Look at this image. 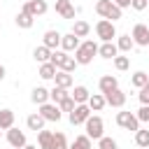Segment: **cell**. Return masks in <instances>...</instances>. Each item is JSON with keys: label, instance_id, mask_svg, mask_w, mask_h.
<instances>
[{"label": "cell", "instance_id": "obj_36", "mask_svg": "<svg viewBox=\"0 0 149 149\" xmlns=\"http://www.w3.org/2000/svg\"><path fill=\"white\" fill-rule=\"evenodd\" d=\"M98 149H119V144L112 137H100L98 140Z\"/></svg>", "mask_w": 149, "mask_h": 149}, {"label": "cell", "instance_id": "obj_32", "mask_svg": "<svg viewBox=\"0 0 149 149\" xmlns=\"http://www.w3.org/2000/svg\"><path fill=\"white\" fill-rule=\"evenodd\" d=\"M72 144H74L77 149H93V140H91V137H88L86 133H84V135H77Z\"/></svg>", "mask_w": 149, "mask_h": 149}, {"label": "cell", "instance_id": "obj_20", "mask_svg": "<svg viewBox=\"0 0 149 149\" xmlns=\"http://www.w3.org/2000/svg\"><path fill=\"white\" fill-rule=\"evenodd\" d=\"M65 98H70V93H68V88H61V86H54L51 91H49V100L54 102V105H61Z\"/></svg>", "mask_w": 149, "mask_h": 149}, {"label": "cell", "instance_id": "obj_35", "mask_svg": "<svg viewBox=\"0 0 149 149\" xmlns=\"http://www.w3.org/2000/svg\"><path fill=\"white\" fill-rule=\"evenodd\" d=\"M65 56H68V54H65L63 49H61V51L56 49V51L51 54V61H49V63H54V65H56V70H58V68L63 65V61H65Z\"/></svg>", "mask_w": 149, "mask_h": 149}, {"label": "cell", "instance_id": "obj_18", "mask_svg": "<svg viewBox=\"0 0 149 149\" xmlns=\"http://www.w3.org/2000/svg\"><path fill=\"white\" fill-rule=\"evenodd\" d=\"M51 54H54V51H51V49H47L44 44H40V47H35V49H33V58H35L40 65H42V63H49V61H51Z\"/></svg>", "mask_w": 149, "mask_h": 149}, {"label": "cell", "instance_id": "obj_27", "mask_svg": "<svg viewBox=\"0 0 149 149\" xmlns=\"http://www.w3.org/2000/svg\"><path fill=\"white\" fill-rule=\"evenodd\" d=\"M70 33H74L77 37H86L88 33H91V26L86 23V21H81V19H77L74 23H72V30Z\"/></svg>", "mask_w": 149, "mask_h": 149}, {"label": "cell", "instance_id": "obj_45", "mask_svg": "<svg viewBox=\"0 0 149 149\" xmlns=\"http://www.w3.org/2000/svg\"><path fill=\"white\" fill-rule=\"evenodd\" d=\"M70 149H77V147H74V144H70Z\"/></svg>", "mask_w": 149, "mask_h": 149}, {"label": "cell", "instance_id": "obj_44", "mask_svg": "<svg viewBox=\"0 0 149 149\" xmlns=\"http://www.w3.org/2000/svg\"><path fill=\"white\" fill-rule=\"evenodd\" d=\"M23 149H37V147H35V144H26Z\"/></svg>", "mask_w": 149, "mask_h": 149}, {"label": "cell", "instance_id": "obj_34", "mask_svg": "<svg viewBox=\"0 0 149 149\" xmlns=\"http://www.w3.org/2000/svg\"><path fill=\"white\" fill-rule=\"evenodd\" d=\"M58 70H63V72H74L77 70V61H74V56H65V61H63V65L58 68Z\"/></svg>", "mask_w": 149, "mask_h": 149}, {"label": "cell", "instance_id": "obj_40", "mask_svg": "<svg viewBox=\"0 0 149 149\" xmlns=\"http://www.w3.org/2000/svg\"><path fill=\"white\" fill-rule=\"evenodd\" d=\"M137 98H140V102H142V105H149V84H144V86L140 88Z\"/></svg>", "mask_w": 149, "mask_h": 149}, {"label": "cell", "instance_id": "obj_25", "mask_svg": "<svg viewBox=\"0 0 149 149\" xmlns=\"http://www.w3.org/2000/svg\"><path fill=\"white\" fill-rule=\"evenodd\" d=\"M0 128L2 130L14 128V112L12 109H0Z\"/></svg>", "mask_w": 149, "mask_h": 149}, {"label": "cell", "instance_id": "obj_9", "mask_svg": "<svg viewBox=\"0 0 149 149\" xmlns=\"http://www.w3.org/2000/svg\"><path fill=\"white\" fill-rule=\"evenodd\" d=\"M40 114L44 116V121H61V116H63L61 107L54 105V102H44V105H40Z\"/></svg>", "mask_w": 149, "mask_h": 149}, {"label": "cell", "instance_id": "obj_26", "mask_svg": "<svg viewBox=\"0 0 149 149\" xmlns=\"http://www.w3.org/2000/svg\"><path fill=\"white\" fill-rule=\"evenodd\" d=\"M14 21H16V26H19V28H23V30L33 28V23H35V19H33V16L28 14V12H19Z\"/></svg>", "mask_w": 149, "mask_h": 149}, {"label": "cell", "instance_id": "obj_38", "mask_svg": "<svg viewBox=\"0 0 149 149\" xmlns=\"http://www.w3.org/2000/svg\"><path fill=\"white\" fill-rule=\"evenodd\" d=\"M58 107H61V112H68V114H70V112H72V109L77 107V102H74V98L70 95V98H65V100H63V102H61Z\"/></svg>", "mask_w": 149, "mask_h": 149}, {"label": "cell", "instance_id": "obj_31", "mask_svg": "<svg viewBox=\"0 0 149 149\" xmlns=\"http://www.w3.org/2000/svg\"><path fill=\"white\" fill-rule=\"evenodd\" d=\"M56 72H58V70H56L54 63H42V65H40V77H42V79H54Z\"/></svg>", "mask_w": 149, "mask_h": 149}, {"label": "cell", "instance_id": "obj_21", "mask_svg": "<svg viewBox=\"0 0 149 149\" xmlns=\"http://www.w3.org/2000/svg\"><path fill=\"white\" fill-rule=\"evenodd\" d=\"M70 95L74 98V102H77V105H86V102H88V98H91V93H88V88H86V86H74V91H72Z\"/></svg>", "mask_w": 149, "mask_h": 149}, {"label": "cell", "instance_id": "obj_41", "mask_svg": "<svg viewBox=\"0 0 149 149\" xmlns=\"http://www.w3.org/2000/svg\"><path fill=\"white\" fill-rule=\"evenodd\" d=\"M147 5H149V0H133V2H130V7H133L135 12H144Z\"/></svg>", "mask_w": 149, "mask_h": 149}, {"label": "cell", "instance_id": "obj_17", "mask_svg": "<svg viewBox=\"0 0 149 149\" xmlns=\"http://www.w3.org/2000/svg\"><path fill=\"white\" fill-rule=\"evenodd\" d=\"M44 116L40 114V112H35V114H28V119H26V126L30 128V130H35V133H40V130H44Z\"/></svg>", "mask_w": 149, "mask_h": 149}, {"label": "cell", "instance_id": "obj_3", "mask_svg": "<svg viewBox=\"0 0 149 149\" xmlns=\"http://www.w3.org/2000/svg\"><path fill=\"white\" fill-rule=\"evenodd\" d=\"M84 128H86V135L91 137V140H100V137H105V121L98 116V114H91L88 119H86V123H84Z\"/></svg>", "mask_w": 149, "mask_h": 149}, {"label": "cell", "instance_id": "obj_10", "mask_svg": "<svg viewBox=\"0 0 149 149\" xmlns=\"http://www.w3.org/2000/svg\"><path fill=\"white\" fill-rule=\"evenodd\" d=\"M7 142H9L12 149H23V147L28 144V142H26V133L19 130V128H9V130H7Z\"/></svg>", "mask_w": 149, "mask_h": 149}, {"label": "cell", "instance_id": "obj_2", "mask_svg": "<svg viewBox=\"0 0 149 149\" xmlns=\"http://www.w3.org/2000/svg\"><path fill=\"white\" fill-rule=\"evenodd\" d=\"M95 12H98L102 19L112 21V23H114V21H119V19H121V14H123V9L114 5V0H98V2H95Z\"/></svg>", "mask_w": 149, "mask_h": 149}, {"label": "cell", "instance_id": "obj_16", "mask_svg": "<svg viewBox=\"0 0 149 149\" xmlns=\"http://www.w3.org/2000/svg\"><path fill=\"white\" fill-rule=\"evenodd\" d=\"M98 56H100V58H112V61H114V58L119 56V47H116L114 42H102V44L98 47Z\"/></svg>", "mask_w": 149, "mask_h": 149}, {"label": "cell", "instance_id": "obj_13", "mask_svg": "<svg viewBox=\"0 0 149 149\" xmlns=\"http://www.w3.org/2000/svg\"><path fill=\"white\" fill-rule=\"evenodd\" d=\"M56 14L63 16V19H74L77 9H74V5L70 0H56Z\"/></svg>", "mask_w": 149, "mask_h": 149}, {"label": "cell", "instance_id": "obj_4", "mask_svg": "<svg viewBox=\"0 0 149 149\" xmlns=\"http://www.w3.org/2000/svg\"><path fill=\"white\" fill-rule=\"evenodd\" d=\"M116 123H119L123 130H133V133L140 130V119H137L133 112H126V109L116 112Z\"/></svg>", "mask_w": 149, "mask_h": 149}, {"label": "cell", "instance_id": "obj_42", "mask_svg": "<svg viewBox=\"0 0 149 149\" xmlns=\"http://www.w3.org/2000/svg\"><path fill=\"white\" fill-rule=\"evenodd\" d=\"M130 2H133V0H114V5L121 7V9H123V7H130Z\"/></svg>", "mask_w": 149, "mask_h": 149}, {"label": "cell", "instance_id": "obj_24", "mask_svg": "<svg viewBox=\"0 0 149 149\" xmlns=\"http://www.w3.org/2000/svg\"><path fill=\"white\" fill-rule=\"evenodd\" d=\"M37 144H40V149H51V144H54V133H51V130H40V133H37Z\"/></svg>", "mask_w": 149, "mask_h": 149}, {"label": "cell", "instance_id": "obj_8", "mask_svg": "<svg viewBox=\"0 0 149 149\" xmlns=\"http://www.w3.org/2000/svg\"><path fill=\"white\" fill-rule=\"evenodd\" d=\"M130 37H133V42L137 47H149V26L147 23H135Z\"/></svg>", "mask_w": 149, "mask_h": 149}, {"label": "cell", "instance_id": "obj_22", "mask_svg": "<svg viewBox=\"0 0 149 149\" xmlns=\"http://www.w3.org/2000/svg\"><path fill=\"white\" fill-rule=\"evenodd\" d=\"M88 107H91V112H100L105 105H107V100H105V95L102 93H91V98H88V102H86Z\"/></svg>", "mask_w": 149, "mask_h": 149}, {"label": "cell", "instance_id": "obj_33", "mask_svg": "<svg viewBox=\"0 0 149 149\" xmlns=\"http://www.w3.org/2000/svg\"><path fill=\"white\" fill-rule=\"evenodd\" d=\"M51 149H70V144H68V137H65V133H54V144H51Z\"/></svg>", "mask_w": 149, "mask_h": 149}, {"label": "cell", "instance_id": "obj_46", "mask_svg": "<svg viewBox=\"0 0 149 149\" xmlns=\"http://www.w3.org/2000/svg\"><path fill=\"white\" fill-rule=\"evenodd\" d=\"M0 137H2V128H0Z\"/></svg>", "mask_w": 149, "mask_h": 149}, {"label": "cell", "instance_id": "obj_6", "mask_svg": "<svg viewBox=\"0 0 149 149\" xmlns=\"http://www.w3.org/2000/svg\"><path fill=\"white\" fill-rule=\"evenodd\" d=\"M47 9H49L47 0H26V2H23V9H21V12H28V14L33 16V19H37V16L47 14Z\"/></svg>", "mask_w": 149, "mask_h": 149}, {"label": "cell", "instance_id": "obj_37", "mask_svg": "<svg viewBox=\"0 0 149 149\" xmlns=\"http://www.w3.org/2000/svg\"><path fill=\"white\" fill-rule=\"evenodd\" d=\"M114 68H116V70H121V72H123V70H128V68H130L128 56H116V58H114Z\"/></svg>", "mask_w": 149, "mask_h": 149}, {"label": "cell", "instance_id": "obj_19", "mask_svg": "<svg viewBox=\"0 0 149 149\" xmlns=\"http://www.w3.org/2000/svg\"><path fill=\"white\" fill-rule=\"evenodd\" d=\"M30 100H33L35 105H44V102H49V88H44V86H35L33 93H30Z\"/></svg>", "mask_w": 149, "mask_h": 149}, {"label": "cell", "instance_id": "obj_1", "mask_svg": "<svg viewBox=\"0 0 149 149\" xmlns=\"http://www.w3.org/2000/svg\"><path fill=\"white\" fill-rule=\"evenodd\" d=\"M95 54H98V44L93 40H84L79 44V49L74 51V61H77V65H88V63H93Z\"/></svg>", "mask_w": 149, "mask_h": 149}, {"label": "cell", "instance_id": "obj_12", "mask_svg": "<svg viewBox=\"0 0 149 149\" xmlns=\"http://www.w3.org/2000/svg\"><path fill=\"white\" fill-rule=\"evenodd\" d=\"M105 100H107V105L109 107H123L126 105V93L121 91V88H114V91H109V93H105Z\"/></svg>", "mask_w": 149, "mask_h": 149}, {"label": "cell", "instance_id": "obj_7", "mask_svg": "<svg viewBox=\"0 0 149 149\" xmlns=\"http://www.w3.org/2000/svg\"><path fill=\"white\" fill-rule=\"evenodd\" d=\"M88 116H91V107H88V105H77V107L68 114V119H70L72 126H81V123H86Z\"/></svg>", "mask_w": 149, "mask_h": 149}, {"label": "cell", "instance_id": "obj_39", "mask_svg": "<svg viewBox=\"0 0 149 149\" xmlns=\"http://www.w3.org/2000/svg\"><path fill=\"white\" fill-rule=\"evenodd\" d=\"M135 116H137L140 121H147V123H149V105H142V107L135 112Z\"/></svg>", "mask_w": 149, "mask_h": 149}, {"label": "cell", "instance_id": "obj_29", "mask_svg": "<svg viewBox=\"0 0 149 149\" xmlns=\"http://www.w3.org/2000/svg\"><path fill=\"white\" fill-rule=\"evenodd\" d=\"M144 84H149V74H147V72H142V70H137V72L130 77V86H135V88L140 91Z\"/></svg>", "mask_w": 149, "mask_h": 149}, {"label": "cell", "instance_id": "obj_30", "mask_svg": "<svg viewBox=\"0 0 149 149\" xmlns=\"http://www.w3.org/2000/svg\"><path fill=\"white\" fill-rule=\"evenodd\" d=\"M135 144H137L140 149H149V130H147V128H140V130L135 133Z\"/></svg>", "mask_w": 149, "mask_h": 149}, {"label": "cell", "instance_id": "obj_11", "mask_svg": "<svg viewBox=\"0 0 149 149\" xmlns=\"http://www.w3.org/2000/svg\"><path fill=\"white\" fill-rule=\"evenodd\" d=\"M61 40H63V35H61L58 30H47V33L42 35V44H44L47 49H51V51H56V49L61 47Z\"/></svg>", "mask_w": 149, "mask_h": 149}, {"label": "cell", "instance_id": "obj_15", "mask_svg": "<svg viewBox=\"0 0 149 149\" xmlns=\"http://www.w3.org/2000/svg\"><path fill=\"white\" fill-rule=\"evenodd\" d=\"M79 37L74 35V33H68V35H63V40H61V49L65 51V54H70V51H77L79 49Z\"/></svg>", "mask_w": 149, "mask_h": 149}, {"label": "cell", "instance_id": "obj_5", "mask_svg": "<svg viewBox=\"0 0 149 149\" xmlns=\"http://www.w3.org/2000/svg\"><path fill=\"white\" fill-rule=\"evenodd\" d=\"M95 35H98L102 42H112V40L116 37V28H114V23H112V21L100 19V21L95 23Z\"/></svg>", "mask_w": 149, "mask_h": 149}, {"label": "cell", "instance_id": "obj_23", "mask_svg": "<svg viewBox=\"0 0 149 149\" xmlns=\"http://www.w3.org/2000/svg\"><path fill=\"white\" fill-rule=\"evenodd\" d=\"M54 84H56V86H61V88H70V86H72V74H70V72L58 70V72H56V77H54Z\"/></svg>", "mask_w": 149, "mask_h": 149}, {"label": "cell", "instance_id": "obj_28", "mask_svg": "<svg viewBox=\"0 0 149 149\" xmlns=\"http://www.w3.org/2000/svg\"><path fill=\"white\" fill-rule=\"evenodd\" d=\"M116 47H119V51L128 54V51L135 47V42H133V37H130V35H116Z\"/></svg>", "mask_w": 149, "mask_h": 149}, {"label": "cell", "instance_id": "obj_14", "mask_svg": "<svg viewBox=\"0 0 149 149\" xmlns=\"http://www.w3.org/2000/svg\"><path fill=\"white\" fill-rule=\"evenodd\" d=\"M98 88H100V93L105 95V93H109V91L119 88V79H116L114 74H102V77H100V81H98Z\"/></svg>", "mask_w": 149, "mask_h": 149}, {"label": "cell", "instance_id": "obj_43", "mask_svg": "<svg viewBox=\"0 0 149 149\" xmlns=\"http://www.w3.org/2000/svg\"><path fill=\"white\" fill-rule=\"evenodd\" d=\"M5 79V65H0V81Z\"/></svg>", "mask_w": 149, "mask_h": 149}]
</instances>
